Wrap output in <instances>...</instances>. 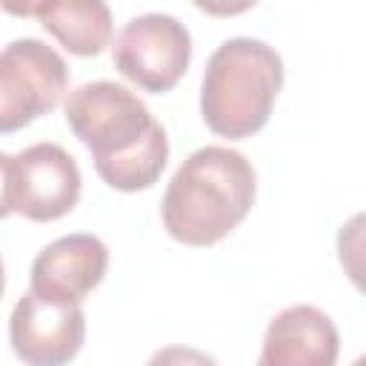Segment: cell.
Wrapping results in <instances>:
<instances>
[{
    "label": "cell",
    "instance_id": "obj_6",
    "mask_svg": "<svg viewBox=\"0 0 366 366\" xmlns=\"http://www.w3.org/2000/svg\"><path fill=\"white\" fill-rule=\"evenodd\" d=\"M77 160L57 143H34L11 163V209L34 223L69 214L80 200Z\"/></svg>",
    "mask_w": 366,
    "mask_h": 366
},
{
    "label": "cell",
    "instance_id": "obj_2",
    "mask_svg": "<svg viewBox=\"0 0 366 366\" xmlns=\"http://www.w3.org/2000/svg\"><path fill=\"white\" fill-rule=\"evenodd\" d=\"M254 194V166L240 152L203 146L169 180L160 203L163 226L183 246H214L246 220Z\"/></svg>",
    "mask_w": 366,
    "mask_h": 366
},
{
    "label": "cell",
    "instance_id": "obj_4",
    "mask_svg": "<svg viewBox=\"0 0 366 366\" xmlns=\"http://www.w3.org/2000/svg\"><path fill=\"white\" fill-rule=\"evenodd\" d=\"M69 86L66 60L37 37L0 49V134H11L49 114Z\"/></svg>",
    "mask_w": 366,
    "mask_h": 366
},
{
    "label": "cell",
    "instance_id": "obj_8",
    "mask_svg": "<svg viewBox=\"0 0 366 366\" xmlns=\"http://www.w3.org/2000/svg\"><path fill=\"white\" fill-rule=\"evenodd\" d=\"M109 269V249L97 234H66L31 263V292L60 303H83Z\"/></svg>",
    "mask_w": 366,
    "mask_h": 366
},
{
    "label": "cell",
    "instance_id": "obj_12",
    "mask_svg": "<svg viewBox=\"0 0 366 366\" xmlns=\"http://www.w3.org/2000/svg\"><path fill=\"white\" fill-rule=\"evenodd\" d=\"M11 163L14 157L0 152V220L14 212L11 209Z\"/></svg>",
    "mask_w": 366,
    "mask_h": 366
},
{
    "label": "cell",
    "instance_id": "obj_14",
    "mask_svg": "<svg viewBox=\"0 0 366 366\" xmlns=\"http://www.w3.org/2000/svg\"><path fill=\"white\" fill-rule=\"evenodd\" d=\"M3 289H6V272H3V257H0V297H3Z\"/></svg>",
    "mask_w": 366,
    "mask_h": 366
},
{
    "label": "cell",
    "instance_id": "obj_1",
    "mask_svg": "<svg viewBox=\"0 0 366 366\" xmlns=\"http://www.w3.org/2000/svg\"><path fill=\"white\" fill-rule=\"evenodd\" d=\"M63 112L71 134L92 152L106 186L140 192L157 183L169 160V137L132 89L114 80H92L69 92Z\"/></svg>",
    "mask_w": 366,
    "mask_h": 366
},
{
    "label": "cell",
    "instance_id": "obj_9",
    "mask_svg": "<svg viewBox=\"0 0 366 366\" xmlns=\"http://www.w3.org/2000/svg\"><path fill=\"white\" fill-rule=\"evenodd\" d=\"M340 352V337L326 312L309 303L277 312L263 335L260 366H332Z\"/></svg>",
    "mask_w": 366,
    "mask_h": 366
},
{
    "label": "cell",
    "instance_id": "obj_7",
    "mask_svg": "<svg viewBox=\"0 0 366 366\" xmlns=\"http://www.w3.org/2000/svg\"><path fill=\"white\" fill-rule=\"evenodd\" d=\"M86 340V315L80 303H60L26 292L9 317V343L29 366H60L77 357Z\"/></svg>",
    "mask_w": 366,
    "mask_h": 366
},
{
    "label": "cell",
    "instance_id": "obj_11",
    "mask_svg": "<svg viewBox=\"0 0 366 366\" xmlns=\"http://www.w3.org/2000/svg\"><path fill=\"white\" fill-rule=\"evenodd\" d=\"M192 3L212 17H237V14L249 11L257 0H192Z\"/></svg>",
    "mask_w": 366,
    "mask_h": 366
},
{
    "label": "cell",
    "instance_id": "obj_3",
    "mask_svg": "<svg viewBox=\"0 0 366 366\" xmlns=\"http://www.w3.org/2000/svg\"><path fill=\"white\" fill-rule=\"evenodd\" d=\"M283 89L280 54L254 37H232L206 60L200 83L203 123L229 140L257 134Z\"/></svg>",
    "mask_w": 366,
    "mask_h": 366
},
{
    "label": "cell",
    "instance_id": "obj_13",
    "mask_svg": "<svg viewBox=\"0 0 366 366\" xmlns=\"http://www.w3.org/2000/svg\"><path fill=\"white\" fill-rule=\"evenodd\" d=\"M46 0H0V9L11 17H37Z\"/></svg>",
    "mask_w": 366,
    "mask_h": 366
},
{
    "label": "cell",
    "instance_id": "obj_5",
    "mask_svg": "<svg viewBox=\"0 0 366 366\" xmlns=\"http://www.w3.org/2000/svg\"><path fill=\"white\" fill-rule=\"evenodd\" d=\"M112 60L114 69L137 89L166 94L180 83L189 69L192 34L177 17L149 11L132 17L123 26L114 40Z\"/></svg>",
    "mask_w": 366,
    "mask_h": 366
},
{
    "label": "cell",
    "instance_id": "obj_10",
    "mask_svg": "<svg viewBox=\"0 0 366 366\" xmlns=\"http://www.w3.org/2000/svg\"><path fill=\"white\" fill-rule=\"evenodd\" d=\"M37 20L77 57H94L112 43V9L106 0H46Z\"/></svg>",
    "mask_w": 366,
    "mask_h": 366
}]
</instances>
